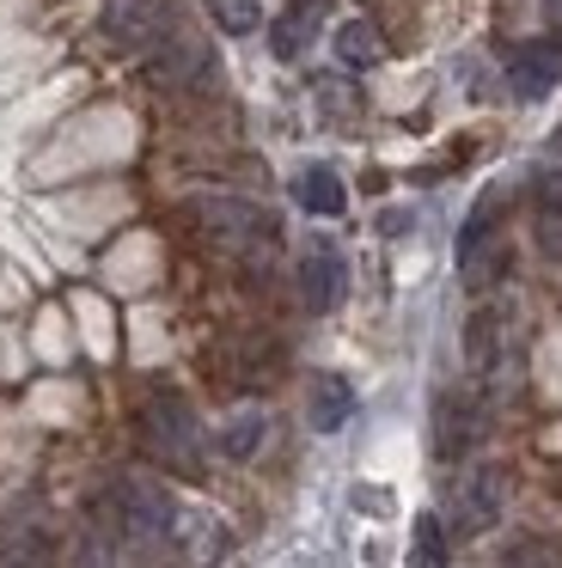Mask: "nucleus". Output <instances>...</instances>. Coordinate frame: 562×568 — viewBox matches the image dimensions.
<instances>
[{"instance_id":"nucleus-1","label":"nucleus","mask_w":562,"mask_h":568,"mask_svg":"<svg viewBox=\"0 0 562 568\" xmlns=\"http://www.w3.org/2000/svg\"><path fill=\"white\" fill-rule=\"evenodd\" d=\"M141 440L165 458L171 470H202V422L178 392H153L141 409Z\"/></svg>"},{"instance_id":"nucleus-2","label":"nucleus","mask_w":562,"mask_h":568,"mask_svg":"<svg viewBox=\"0 0 562 568\" xmlns=\"http://www.w3.org/2000/svg\"><path fill=\"white\" fill-rule=\"evenodd\" d=\"M104 514L117 519L122 538H165L171 526H178V501H171V489H159L153 477H117L104 489Z\"/></svg>"},{"instance_id":"nucleus-3","label":"nucleus","mask_w":562,"mask_h":568,"mask_svg":"<svg viewBox=\"0 0 562 568\" xmlns=\"http://www.w3.org/2000/svg\"><path fill=\"white\" fill-rule=\"evenodd\" d=\"M178 31V7L171 0H110L104 7V38L117 50H159Z\"/></svg>"},{"instance_id":"nucleus-4","label":"nucleus","mask_w":562,"mask_h":568,"mask_svg":"<svg viewBox=\"0 0 562 568\" xmlns=\"http://www.w3.org/2000/svg\"><path fill=\"white\" fill-rule=\"evenodd\" d=\"M501 507H508V477H501L495 465H476L459 477V489H452V519L446 531H459V538H476V531H489L501 519Z\"/></svg>"},{"instance_id":"nucleus-5","label":"nucleus","mask_w":562,"mask_h":568,"mask_svg":"<svg viewBox=\"0 0 562 568\" xmlns=\"http://www.w3.org/2000/svg\"><path fill=\"white\" fill-rule=\"evenodd\" d=\"M195 226H202L220 251H257L263 239H275V226L239 196H195Z\"/></svg>"},{"instance_id":"nucleus-6","label":"nucleus","mask_w":562,"mask_h":568,"mask_svg":"<svg viewBox=\"0 0 562 568\" xmlns=\"http://www.w3.org/2000/svg\"><path fill=\"white\" fill-rule=\"evenodd\" d=\"M562 80V38H532L508 55V92L520 104H538Z\"/></svg>"},{"instance_id":"nucleus-7","label":"nucleus","mask_w":562,"mask_h":568,"mask_svg":"<svg viewBox=\"0 0 562 568\" xmlns=\"http://www.w3.org/2000/svg\"><path fill=\"white\" fill-rule=\"evenodd\" d=\"M464 361L483 385H501L508 379V312L501 306H483L471 324H464Z\"/></svg>"},{"instance_id":"nucleus-8","label":"nucleus","mask_w":562,"mask_h":568,"mask_svg":"<svg viewBox=\"0 0 562 568\" xmlns=\"http://www.w3.org/2000/svg\"><path fill=\"white\" fill-rule=\"evenodd\" d=\"M300 294H305V312H337L342 294H349V263L342 251L330 245H312L300 257Z\"/></svg>"},{"instance_id":"nucleus-9","label":"nucleus","mask_w":562,"mask_h":568,"mask_svg":"<svg viewBox=\"0 0 562 568\" xmlns=\"http://www.w3.org/2000/svg\"><path fill=\"white\" fill-rule=\"evenodd\" d=\"M483 434V404L471 392H446L434 404V453L440 458H459L471 453V440Z\"/></svg>"},{"instance_id":"nucleus-10","label":"nucleus","mask_w":562,"mask_h":568,"mask_svg":"<svg viewBox=\"0 0 562 568\" xmlns=\"http://www.w3.org/2000/svg\"><path fill=\"white\" fill-rule=\"evenodd\" d=\"M293 202H300L305 214H318V221H337V214L349 209V184H342L330 165H305V172L293 178Z\"/></svg>"},{"instance_id":"nucleus-11","label":"nucleus","mask_w":562,"mask_h":568,"mask_svg":"<svg viewBox=\"0 0 562 568\" xmlns=\"http://www.w3.org/2000/svg\"><path fill=\"white\" fill-rule=\"evenodd\" d=\"M153 74H159V80H208V74H214V50H208V43H190V38H178V31H171V38L159 43Z\"/></svg>"},{"instance_id":"nucleus-12","label":"nucleus","mask_w":562,"mask_h":568,"mask_svg":"<svg viewBox=\"0 0 562 568\" xmlns=\"http://www.w3.org/2000/svg\"><path fill=\"white\" fill-rule=\"evenodd\" d=\"M318 19H324V0H300L288 19H275V31H269V50H275V62H300L305 43H312Z\"/></svg>"},{"instance_id":"nucleus-13","label":"nucleus","mask_w":562,"mask_h":568,"mask_svg":"<svg viewBox=\"0 0 562 568\" xmlns=\"http://www.w3.org/2000/svg\"><path fill=\"white\" fill-rule=\"evenodd\" d=\"M330 50H337L342 68H373L379 55H385V43H379V31L367 26V19H342L337 38H330Z\"/></svg>"},{"instance_id":"nucleus-14","label":"nucleus","mask_w":562,"mask_h":568,"mask_svg":"<svg viewBox=\"0 0 562 568\" xmlns=\"http://www.w3.org/2000/svg\"><path fill=\"white\" fill-rule=\"evenodd\" d=\"M349 416H354L349 379H318V385H312V428H318V434H337Z\"/></svg>"},{"instance_id":"nucleus-15","label":"nucleus","mask_w":562,"mask_h":568,"mask_svg":"<svg viewBox=\"0 0 562 568\" xmlns=\"http://www.w3.org/2000/svg\"><path fill=\"white\" fill-rule=\"evenodd\" d=\"M263 434H269V416H263V409H244V416H232L227 428H220V453H227V458H257Z\"/></svg>"},{"instance_id":"nucleus-16","label":"nucleus","mask_w":562,"mask_h":568,"mask_svg":"<svg viewBox=\"0 0 562 568\" xmlns=\"http://www.w3.org/2000/svg\"><path fill=\"white\" fill-rule=\"evenodd\" d=\"M202 7H208V19H214L227 38H244V31L263 26V7H257V0H202Z\"/></svg>"},{"instance_id":"nucleus-17","label":"nucleus","mask_w":562,"mask_h":568,"mask_svg":"<svg viewBox=\"0 0 562 568\" xmlns=\"http://www.w3.org/2000/svg\"><path fill=\"white\" fill-rule=\"evenodd\" d=\"M415 562H446V519L440 514L415 519Z\"/></svg>"},{"instance_id":"nucleus-18","label":"nucleus","mask_w":562,"mask_h":568,"mask_svg":"<svg viewBox=\"0 0 562 568\" xmlns=\"http://www.w3.org/2000/svg\"><path fill=\"white\" fill-rule=\"evenodd\" d=\"M538 214H544V221H562V165L538 178Z\"/></svg>"},{"instance_id":"nucleus-19","label":"nucleus","mask_w":562,"mask_h":568,"mask_svg":"<svg viewBox=\"0 0 562 568\" xmlns=\"http://www.w3.org/2000/svg\"><path fill=\"white\" fill-rule=\"evenodd\" d=\"M550 13H562V0H550Z\"/></svg>"}]
</instances>
